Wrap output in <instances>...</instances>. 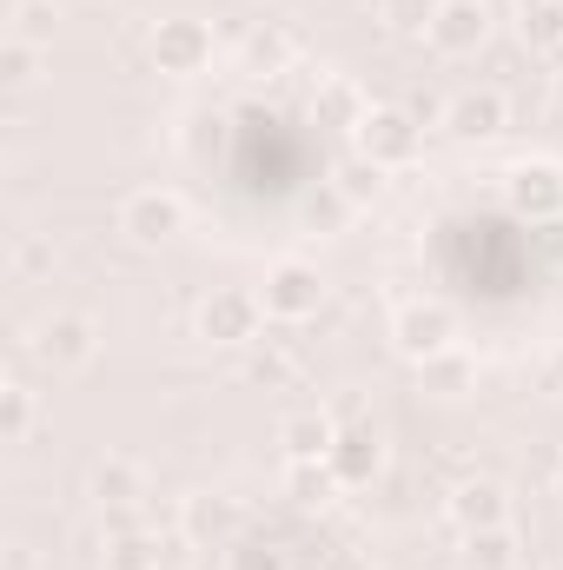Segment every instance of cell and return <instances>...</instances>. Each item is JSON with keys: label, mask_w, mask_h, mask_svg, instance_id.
<instances>
[{"label": "cell", "mask_w": 563, "mask_h": 570, "mask_svg": "<svg viewBox=\"0 0 563 570\" xmlns=\"http://www.w3.org/2000/svg\"><path fill=\"white\" fill-rule=\"evenodd\" d=\"M392 352L405 365H437L457 352V312L444 298H405L392 318Z\"/></svg>", "instance_id": "1"}, {"label": "cell", "mask_w": 563, "mask_h": 570, "mask_svg": "<svg viewBox=\"0 0 563 570\" xmlns=\"http://www.w3.org/2000/svg\"><path fill=\"white\" fill-rule=\"evenodd\" d=\"M352 153L385 166V173H398V166H412L424 153V120L412 107H365V120L352 127Z\"/></svg>", "instance_id": "2"}, {"label": "cell", "mask_w": 563, "mask_h": 570, "mask_svg": "<svg viewBox=\"0 0 563 570\" xmlns=\"http://www.w3.org/2000/svg\"><path fill=\"white\" fill-rule=\"evenodd\" d=\"M186 226H192V206H186L172 186H140V193L120 199V233H127V246H140V253L172 246Z\"/></svg>", "instance_id": "3"}, {"label": "cell", "mask_w": 563, "mask_h": 570, "mask_svg": "<svg viewBox=\"0 0 563 570\" xmlns=\"http://www.w3.org/2000/svg\"><path fill=\"white\" fill-rule=\"evenodd\" d=\"M27 352H33V365H47V372H87V365L100 358V325H93L87 312H47V318L27 332Z\"/></svg>", "instance_id": "4"}, {"label": "cell", "mask_w": 563, "mask_h": 570, "mask_svg": "<svg viewBox=\"0 0 563 570\" xmlns=\"http://www.w3.org/2000/svg\"><path fill=\"white\" fill-rule=\"evenodd\" d=\"M146 53L166 80H199L213 67V27L199 13H166L152 33H146Z\"/></svg>", "instance_id": "5"}, {"label": "cell", "mask_w": 563, "mask_h": 570, "mask_svg": "<svg viewBox=\"0 0 563 570\" xmlns=\"http://www.w3.org/2000/svg\"><path fill=\"white\" fill-rule=\"evenodd\" d=\"M192 332H199L206 345H259V332H266V305H259V292H246V285H219V292L199 298Z\"/></svg>", "instance_id": "6"}, {"label": "cell", "mask_w": 563, "mask_h": 570, "mask_svg": "<svg viewBox=\"0 0 563 570\" xmlns=\"http://www.w3.org/2000/svg\"><path fill=\"white\" fill-rule=\"evenodd\" d=\"M259 305H266L273 325H305V318H318V305H325V273H318L312 259H279V266H266V279H259Z\"/></svg>", "instance_id": "7"}, {"label": "cell", "mask_w": 563, "mask_h": 570, "mask_svg": "<svg viewBox=\"0 0 563 570\" xmlns=\"http://www.w3.org/2000/svg\"><path fill=\"white\" fill-rule=\"evenodd\" d=\"M504 199H511V213L531 219V226L563 219V166L557 159H517V166L504 173Z\"/></svg>", "instance_id": "8"}, {"label": "cell", "mask_w": 563, "mask_h": 570, "mask_svg": "<svg viewBox=\"0 0 563 570\" xmlns=\"http://www.w3.org/2000/svg\"><path fill=\"white\" fill-rule=\"evenodd\" d=\"M511 127V100H504V87H457L451 100H444V134L464 146H484L497 140Z\"/></svg>", "instance_id": "9"}, {"label": "cell", "mask_w": 563, "mask_h": 570, "mask_svg": "<svg viewBox=\"0 0 563 570\" xmlns=\"http://www.w3.org/2000/svg\"><path fill=\"white\" fill-rule=\"evenodd\" d=\"M325 464H332L338 491H365V484L385 471V438L372 431V419H352V425H338L332 451H325Z\"/></svg>", "instance_id": "10"}, {"label": "cell", "mask_w": 563, "mask_h": 570, "mask_svg": "<svg viewBox=\"0 0 563 570\" xmlns=\"http://www.w3.org/2000/svg\"><path fill=\"white\" fill-rule=\"evenodd\" d=\"M87 498L100 504V518H107V511H140L146 504V464L140 458H127V451L93 458V471H87Z\"/></svg>", "instance_id": "11"}, {"label": "cell", "mask_w": 563, "mask_h": 570, "mask_svg": "<svg viewBox=\"0 0 563 570\" xmlns=\"http://www.w3.org/2000/svg\"><path fill=\"white\" fill-rule=\"evenodd\" d=\"M424 40H431V53L464 60V53H477V47L491 40V7H484V0H444Z\"/></svg>", "instance_id": "12"}, {"label": "cell", "mask_w": 563, "mask_h": 570, "mask_svg": "<svg viewBox=\"0 0 563 570\" xmlns=\"http://www.w3.org/2000/svg\"><path fill=\"white\" fill-rule=\"evenodd\" d=\"M444 511H451L457 531H497V524H511V491L497 478H457Z\"/></svg>", "instance_id": "13"}, {"label": "cell", "mask_w": 563, "mask_h": 570, "mask_svg": "<svg viewBox=\"0 0 563 570\" xmlns=\"http://www.w3.org/2000/svg\"><path fill=\"white\" fill-rule=\"evenodd\" d=\"M332 438H338L332 412H292V419H279V458L285 464H325Z\"/></svg>", "instance_id": "14"}, {"label": "cell", "mask_w": 563, "mask_h": 570, "mask_svg": "<svg viewBox=\"0 0 563 570\" xmlns=\"http://www.w3.org/2000/svg\"><path fill=\"white\" fill-rule=\"evenodd\" d=\"M179 524H186V538L219 544V538H233V531H239V504H233L226 491H192V498H186V511H179Z\"/></svg>", "instance_id": "15"}, {"label": "cell", "mask_w": 563, "mask_h": 570, "mask_svg": "<svg viewBox=\"0 0 563 570\" xmlns=\"http://www.w3.org/2000/svg\"><path fill=\"white\" fill-rule=\"evenodd\" d=\"M40 73H47V47L27 40V33H7L0 40V87L7 94H27V87H40Z\"/></svg>", "instance_id": "16"}, {"label": "cell", "mask_w": 563, "mask_h": 570, "mask_svg": "<svg viewBox=\"0 0 563 570\" xmlns=\"http://www.w3.org/2000/svg\"><path fill=\"white\" fill-rule=\"evenodd\" d=\"M40 431V392L27 379H7L0 385V444H27Z\"/></svg>", "instance_id": "17"}, {"label": "cell", "mask_w": 563, "mask_h": 570, "mask_svg": "<svg viewBox=\"0 0 563 570\" xmlns=\"http://www.w3.org/2000/svg\"><path fill=\"white\" fill-rule=\"evenodd\" d=\"M100 564L107 570H159L166 564V551H159V538H152L146 524H134V531H107Z\"/></svg>", "instance_id": "18"}, {"label": "cell", "mask_w": 563, "mask_h": 570, "mask_svg": "<svg viewBox=\"0 0 563 570\" xmlns=\"http://www.w3.org/2000/svg\"><path fill=\"white\" fill-rule=\"evenodd\" d=\"M517 40L531 53H563V0H531L517 7Z\"/></svg>", "instance_id": "19"}, {"label": "cell", "mask_w": 563, "mask_h": 570, "mask_svg": "<svg viewBox=\"0 0 563 570\" xmlns=\"http://www.w3.org/2000/svg\"><path fill=\"white\" fill-rule=\"evenodd\" d=\"M464 570H517V531H464Z\"/></svg>", "instance_id": "20"}, {"label": "cell", "mask_w": 563, "mask_h": 570, "mask_svg": "<svg viewBox=\"0 0 563 570\" xmlns=\"http://www.w3.org/2000/svg\"><path fill=\"white\" fill-rule=\"evenodd\" d=\"M332 179H338V193H345L352 206H372V199L385 193V166H372V159H358V153H352V159H338V173H332Z\"/></svg>", "instance_id": "21"}, {"label": "cell", "mask_w": 563, "mask_h": 570, "mask_svg": "<svg viewBox=\"0 0 563 570\" xmlns=\"http://www.w3.org/2000/svg\"><path fill=\"white\" fill-rule=\"evenodd\" d=\"M437 7H444V0H378V13H385V27H392L398 40H424L431 20H437Z\"/></svg>", "instance_id": "22"}, {"label": "cell", "mask_w": 563, "mask_h": 570, "mask_svg": "<svg viewBox=\"0 0 563 570\" xmlns=\"http://www.w3.org/2000/svg\"><path fill=\"white\" fill-rule=\"evenodd\" d=\"M285 60H292V40H285L279 27H253L246 33V67L253 73H279Z\"/></svg>", "instance_id": "23"}, {"label": "cell", "mask_w": 563, "mask_h": 570, "mask_svg": "<svg viewBox=\"0 0 563 570\" xmlns=\"http://www.w3.org/2000/svg\"><path fill=\"white\" fill-rule=\"evenodd\" d=\"M285 491L298 504H325L338 491V478H332V464H285Z\"/></svg>", "instance_id": "24"}, {"label": "cell", "mask_w": 563, "mask_h": 570, "mask_svg": "<svg viewBox=\"0 0 563 570\" xmlns=\"http://www.w3.org/2000/svg\"><path fill=\"white\" fill-rule=\"evenodd\" d=\"M7 33H27V40H53V0H13V27Z\"/></svg>", "instance_id": "25"}, {"label": "cell", "mask_w": 563, "mask_h": 570, "mask_svg": "<svg viewBox=\"0 0 563 570\" xmlns=\"http://www.w3.org/2000/svg\"><path fill=\"white\" fill-rule=\"evenodd\" d=\"M40 273H53V246L47 239H20L13 246V279H40Z\"/></svg>", "instance_id": "26"}, {"label": "cell", "mask_w": 563, "mask_h": 570, "mask_svg": "<svg viewBox=\"0 0 563 570\" xmlns=\"http://www.w3.org/2000/svg\"><path fill=\"white\" fill-rule=\"evenodd\" d=\"M253 379H259V385H285V379H292V358H279V352H259V358H253Z\"/></svg>", "instance_id": "27"}, {"label": "cell", "mask_w": 563, "mask_h": 570, "mask_svg": "<svg viewBox=\"0 0 563 570\" xmlns=\"http://www.w3.org/2000/svg\"><path fill=\"white\" fill-rule=\"evenodd\" d=\"M318 570H372V558L365 551H352V544H338V551H325V564Z\"/></svg>", "instance_id": "28"}, {"label": "cell", "mask_w": 563, "mask_h": 570, "mask_svg": "<svg viewBox=\"0 0 563 570\" xmlns=\"http://www.w3.org/2000/svg\"><path fill=\"white\" fill-rule=\"evenodd\" d=\"M551 100H557V114H563V67L551 73Z\"/></svg>", "instance_id": "29"}, {"label": "cell", "mask_w": 563, "mask_h": 570, "mask_svg": "<svg viewBox=\"0 0 563 570\" xmlns=\"http://www.w3.org/2000/svg\"><path fill=\"white\" fill-rule=\"evenodd\" d=\"M557 498H563V464H557Z\"/></svg>", "instance_id": "30"}, {"label": "cell", "mask_w": 563, "mask_h": 570, "mask_svg": "<svg viewBox=\"0 0 563 570\" xmlns=\"http://www.w3.org/2000/svg\"><path fill=\"white\" fill-rule=\"evenodd\" d=\"M551 570H563V558H557V564H551Z\"/></svg>", "instance_id": "31"}, {"label": "cell", "mask_w": 563, "mask_h": 570, "mask_svg": "<svg viewBox=\"0 0 563 570\" xmlns=\"http://www.w3.org/2000/svg\"><path fill=\"white\" fill-rule=\"evenodd\" d=\"M517 7H531V0H517Z\"/></svg>", "instance_id": "32"}]
</instances>
